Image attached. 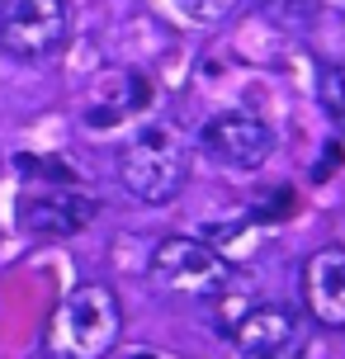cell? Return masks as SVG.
Wrapping results in <instances>:
<instances>
[{"mask_svg":"<svg viewBox=\"0 0 345 359\" xmlns=\"http://www.w3.org/2000/svg\"><path fill=\"white\" fill-rule=\"evenodd\" d=\"M123 336V307L104 284L72 288L48 317L43 355L48 359H109V350Z\"/></svg>","mask_w":345,"mask_h":359,"instance_id":"6da1fadb","label":"cell"},{"mask_svg":"<svg viewBox=\"0 0 345 359\" xmlns=\"http://www.w3.org/2000/svg\"><path fill=\"white\" fill-rule=\"evenodd\" d=\"M241 5V0H175V10H180L189 24H218V19H227Z\"/></svg>","mask_w":345,"mask_h":359,"instance_id":"30bf717a","label":"cell"},{"mask_svg":"<svg viewBox=\"0 0 345 359\" xmlns=\"http://www.w3.org/2000/svg\"><path fill=\"white\" fill-rule=\"evenodd\" d=\"M303 303L317 326L345 331V246H322L303 265Z\"/></svg>","mask_w":345,"mask_h":359,"instance_id":"ba28073f","label":"cell"},{"mask_svg":"<svg viewBox=\"0 0 345 359\" xmlns=\"http://www.w3.org/2000/svg\"><path fill=\"white\" fill-rule=\"evenodd\" d=\"M317 100L331 114V123L345 128V62H336V67H327L317 76Z\"/></svg>","mask_w":345,"mask_h":359,"instance_id":"9c48e42d","label":"cell"},{"mask_svg":"<svg viewBox=\"0 0 345 359\" xmlns=\"http://www.w3.org/2000/svg\"><path fill=\"white\" fill-rule=\"evenodd\" d=\"M72 34L67 0H0V48L19 62L53 57Z\"/></svg>","mask_w":345,"mask_h":359,"instance_id":"277c9868","label":"cell"},{"mask_svg":"<svg viewBox=\"0 0 345 359\" xmlns=\"http://www.w3.org/2000/svg\"><path fill=\"white\" fill-rule=\"evenodd\" d=\"M199 142L227 170H255L274 156V128L265 118L246 114V109H232V114H218V118L203 123Z\"/></svg>","mask_w":345,"mask_h":359,"instance_id":"8992f818","label":"cell"},{"mask_svg":"<svg viewBox=\"0 0 345 359\" xmlns=\"http://www.w3.org/2000/svg\"><path fill=\"white\" fill-rule=\"evenodd\" d=\"M336 165H341V142H331V147H327V156H322V165H317V170H312V180H327Z\"/></svg>","mask_w":345,"mask_h":359,"instance_id":"7c38bea8","label":"cell"},{"mask_svg":"<svg viewBox=\"0 0 345 359\" xmlns=\"http://www.w3.org/2000/svg\"><path fill=\"white\" fill-rule=\"evenodd\" d=\"M95 213H100V203L90 194H81L76 184H53V189L19 198L24 232H38V236H76L95 222Z\"/></svg>","mask_w":345,"mask_h":359,"instance_id":"52a82bcc","label":"cell"},{"mask_svg":"<svg viewBox=\"0 0 345 359\" xmlns=\"http://www.w3.org/2000/svg\"><path fill=\"white\" fill-rule=\"evenodd\" d=\"M289 213H293V189H274V194H265L251 208V222L255 227H270V222H284Z\"/></svg>","mask_w":345,"mask_h":359,"instance_id":"8fae6325","label":"cell"},{"mask_svg":"<svg viewBox=\"0 0 345 359\" xmlns=\"http://www.w3.org/2000/svg\"><path fill=\"white\" fill-rule=\"evenodd\" d=\"M227 336H232L241 359H303L312 341L308 317H298L293 307H279V303L241 312Z\"/></svg>","mask_w":345,"mask_h":359,"instance_id":"5b68a950","label":"cell"},{"mask_svg":"<svg viewBox=\"0 0 345 359\" xmlns=\"http://www.w3.org/2000/svg\"><path fill=\"white\" fill-rule=\"evenodd\" d=\"M151 284L175 298H218L232 284V260L199 236H165L151 251Z\"/></svg>","mask_w":345,"mask_h":359,"instance_id":"3957f363","label":"cell"},{"mask_svg":"<svg viewBox=\"0 0 345 359\" xmlns=\"http://www.w3.org/2000/svg\"><path fill=\"white\" fill-rule=\"evenodd\" d=\"M119 180L137 203H170L189 180V142L175 123H147L119 151Z\"/></svg>","mask_w":345,"mask_h":359,"instance_id":"7a4b0ae2","label":"cell"}]
</instances>
